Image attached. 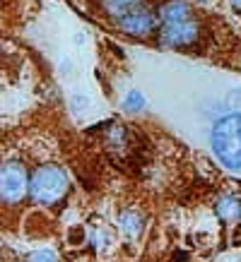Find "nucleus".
<instances>
[{"instance_id": "20e7f679", "label": "nucleus", "mask_w": 241, "mask_h": 262, "mask_svg": "<svg viewBox=\"0 0 241 262\" xmlns=\"http://www.w3.org/2000/svg\"><path fill=\"white\" fill-rule=\"evenodd\" d=\"M29 190L32 198L41 205H53L65 195L68 190V178H65L63 168L58 166H41L29 181Z\"/></svg>"}, {"instance_id": "f03ea898", "label": "nucleus", "mask_w": 241, "mask_h": 262, "mask_svg": "<svg viewBox=\"0 0 241 262\" xmlns=\"http://www.w3.org/2000/svg\"><path fill=\"white\" fill-rule=\"evenodd\" d=\"M217 159L229 168H241V113L219 118L210 133Z\"/></svg>"}, {"instance_id": "f257e3e1", "label": "nucleus", "mask_w": 241, "mask_h": 262, "mask_svg": "<svg viewBox=\"0 0 241 262\" xmlns=\"http://www.w3.org/2000/svg\"><path fill=\"white\" fill-rule=\"evenodd\" d=\"M159 43L167 48H184L198 39V22L186 0H169L159 8Z\"/></svg>"}, {"instance_id": "1a4fd4ad", "label": "nucleus", "mask_w": 241, "mask_h": 262, "mask_svg": "<svg viewBox=\"0 0 241 262\" xmlns=\"http://www.w3.org/2000/svg\"><path fill=\"white\" fill-rule=\"evenodd\" d=\"M229 5H232L234 10H241V0H229Z\"/></svg>"}, {"instance_id": "423d86ee", "label": "nucleus", "mask_w": 241, "mask_h": 262, "mask_svg": "<svg viewBox=\"0 0 241 262\" xmlns=\"http://www.w3.org/2000/svg\"><path fill=\"white\" fill-rule=\"evenodd\" d=\"M217 216L225 219V222H229V219H239L241 216V200L234 198V195H225V198L217 202Z\"/></svg>"}, {"instance_id": "9d476101", "label": "nucleus", "mask_w": 241, "mask_h": 262, "mask_svg": "<svg viewBox=\"0 0 241 262\" xmlns=\"http://www.w3.org/2000/svg\"><path fill=\"white\" fill-rule=\"evenodd\" d=\"M200 3H210V0H200Z\"/></svg>"}, {"instance_id": "6e6552de", "label": "nucleus", "mask_w": 241, "mask_h": 262, "mask_svg": "<svg viewBox=\"0 0 241 262\" xmlns=\"http://www.w3.org/2000/svg\"><path fill=\"white\" fill-rule=\"evenodd\" d=\"M126 108H128L130 113H133V111H140V108H143V96L137 94V92H130L128 99H126Z\"/></svg>"}, {"instance_id": "39448f33", "label": "nucleus", "mask_w": 241, "mask_h": 262, "mask_svg": "<svg viewBox=\"0 0 241 262\" xmlns=\"http://www.w3.org/2000/svg\"><path fill=\"white\" fill-rule=\"evenodd\" d=\"M29 181L32 178H27V171H24L22 164L5 161L3 168H0V195H3V200L5 202L22 200L27 188H29Z\"/></svg>"}, {"instance_id": "7ed1b4c3", "label": "nucleus", "mask_w": 241, "mask_h": 262, "mask_svg": "<svg viewBox=\"0 0 241 262\" xmlns=\"http://www.w3.org/2000/svg\"><path fill=\"white\" fill-rule=\"evenodd\" d=\"M106 12L120 29L130 36H150L154 29V19L150 10L143 5V0H102Z\"/></svg>"}, {"instance_id": "0eeeda50", "label": "nucleus", "mask_w": 241, "mask_h": 262, "mask_svg": "<svg viewBox=\"0 0 241 262\" xmlns=\"http://www.w3.org/2000/svg\"><path fill=\"white\" fill-rule=\"evenodd\" d=\"M120 224H123V231L128 233V238H137L140 231H143V219L137 214H126L120 219Z\"/></svg>"}]
</instances>
